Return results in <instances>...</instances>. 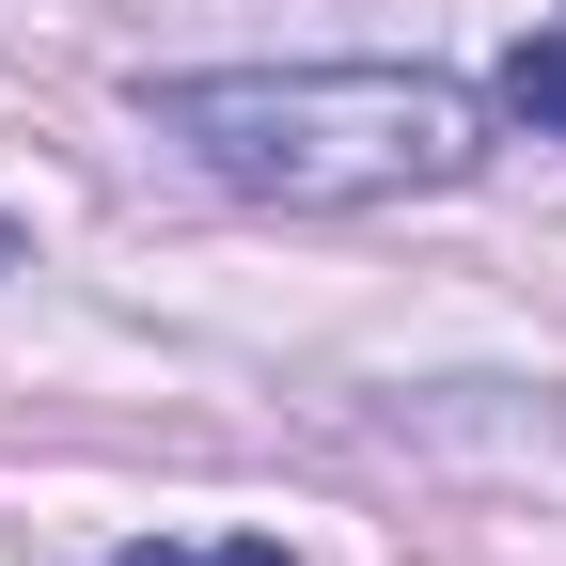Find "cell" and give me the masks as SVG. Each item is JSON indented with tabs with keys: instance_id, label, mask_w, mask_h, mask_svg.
Here are the masks:
<instances>
[{
	"instance_id": "cell-1",
	"label": "cell",
	"mask_w": 566,
	"mask_h": 566,
	"mask_svg": "<svg viewBox=\"0 0 566 566\" xmlns=\"http://www.w3.org/2000/svg\"><path fill=\"white\" fill-rule=\"evenodd\" d=\"M158 142H189L252 205H378L457 189L488 158V111L424 63H283V80H158Z\"/></svg>"
},
{
	"instance_id": "cell-2",
	"label": "cell",
	"mask_w": 566,
	"mask_h": 566,
	"mask_svg": "<svg viewBox=\"0 0 566 566\" xmlns=\"http://www.w3.org/2000/svg\"><path fill=\"white\" fill-rule=\"evenodd\" d=\"M504 111L566 142V17H551V32H520V63H504Z\"/></svg>"
},
{
	"instance_id": "cell-3",
	"label": "cell",
	"mask_w": 566,
	"mask_h": 566,
	"mask_svg": "<svg viewBox=\"0 0 566 566\" xmlns=\"http://www.w3.org/2000/svg\"><path fill=\"white\" fill-rule=\"evenodd\" d=\"M126 566H283V551H268V535H237V551H174V535H142Z\"/></svg>"
}]
</instances>
